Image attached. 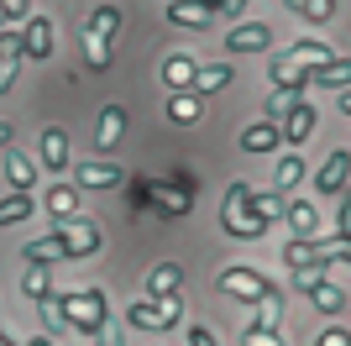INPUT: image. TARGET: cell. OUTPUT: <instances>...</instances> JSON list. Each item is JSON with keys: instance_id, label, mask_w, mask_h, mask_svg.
I'll use <instances>...</instances> for the list:
<instances>
[{"instance_id": "obj_34", "label": "cell", "mask_w": 351, "mask_h": 346, "mask_svg": "<svg viewBox=\"0 0 351 346\" xmlns=\"http://www.w3.org/2000/svg\"><path fill=\"white\" fill-rule=\"evenodd\" d=\"M283 205H289V200H283L278 189H273V194H257V189H252V210H257L267 226H273V220H283Z\"/></svg>"}, {"instance_id": "obj_6", "label": "cell", "mask_w": 351, "mask_h": 346, "mask_svg": "<svg viewBox=\"0 0 351 346\" xmlns=\"http://www.w3.org/2000/svg\"><path fill=\"white\" fill-rule=\"evenodd\" d=\"M53 236H58V246H63V262H69V257H95L100 242H105L95 220H63Z\"/></svg>"}, {"instance_id": "obj_41", "label": "cell", "mask_w": 351, "mask_h": 346, "mask_svg": "<svg viewBox=\"0 0 351 346\" xmlns=\"http://www.w3.org/2000/svg\"><path fill=\"white\" fill-rule=\"evenodd\" d=\"M89 341H95V346H126V336H121V325H116V320H105V325H100L95 336H89Z\"/></svg>"}, {"instance_id": "obj_43", "label": "cell", "mask_w": 351, "mask_h": 346, "mask_svg": "<svg viewBox=\"0 0 351 346\" xmlns=\"http://www.w3.org/2000/svg\"><path fill=\"white\" fill-rule=\"evenodd\" d=\"M315 346H351V331L346 325H325V331L315 336Z\"/></svg>"}, {"instance_id": "obj_13", "label": "cell", "mask_w": 351, "mask_h": 346, "mask_svg": "<svg viewBox=\"0 0 351 346\" xmlns=\"http://www.w3.org/2000/svg\"><path fill=\"white\" fill-rule=\"evenodd\" d=\"M283 220H289V231H293V236H304V242H309V236H320V205H315V200H289V205H283Z\"/></svg>"}, {"instance_id": "obj_2", "label": "cell", "mask_w": 351, "mask_h": 346, "mask_svg": "<svg viewBox=\"0 0 351 346\" xmlns=\"http://www.w3.org/2000/svg\"><path fill=\"white\" fill-rule=\"evenodd\" d=\"M289 278H293V288H299L320 315H341V310H346V288L330 284L325 268H299V273H289Z\"/></svg>"}, {"instance_id": "obj_27", "label": "cell", "mask_w": 351, "mask_h": 346, "mask_svg": "<svg viewBox=\"0 0 351 346\" xmlns=\"http://www.w3.org/2000/svg\"><path fill=\"white\" fill-rule=\"evenodd\" d=\"M84 32H95L100 43H110V37L121 32V5H95V11H89V27H84Z\"/></svg>"}, {"instance_id": "obj_38", "label": "cell", "mask_w": 351, "mask_h": 346, "mask_svg": "<svg viewBox=\"0 0 351 346\" xmlns=\"http://www.w3.org/2000/svg\"><path fill=\"white\" fill-rule=\"evenodd\" d=\"M299 16H304V21H315V27H325V21L336 16V0H304V5H299Z\"/></svg>"}, {"instance_id": "obj_25", "label": "cell", "mask_w": 351, "mask_h": 346, "mask_svg": "<svg viewBox=\"0 0 351 346\" xmlns=\"http://www.w3.org/2000/svg\"><path fill=\"white\" fill-rule=\"evenodd\" d=\"M231 79H236L231 63H199V73H194V89H199V95H215V89H226Z\"/></svg>"}, {"instance_id": "obj_14", "label": "cell", "mask_w": 351, "mask_h": 346, "mask_svg": "<svg viewBox=\"0 0 351 346\" xmlns=\"http://www.w3.org/2000/svg\"><path fill=\"white\" fill-rule=\"evenodd\" d=\"M278 147H283L278 121H252V126L241 131V152H278Z\"/></svg>"}, {"instance_id": "obj_10", "label": "cell", "mask_w": 351, "mask_h": 346, "mask_svg": "<svg viewBox=\"0 0 351 346\" xmlns=\"http://www.w3.org/2000/svg\"><path fill=\"white\" fill-rule=\"evenodd\" d=\"M21 53H27L32 63L53 58V21H47V16H27V21H21Z\"/></svg>"}, {"instance_id": "obj_54", "label": "cell", "mask_w": 351, "mask_h": 346, "mask_svg": "<svg viewBox=\"0 0 351 346\" xmlns=\"http://www.w3.org/2000/svg\"><path fill=\"white\" fill-rule=\"evenodd\" d=\"M0 27H5V16H0Z\"/></svg>"}, {"instance_id": "obj_26", "label": "cell", "mask_w": 351, "mask_h": 346, "mask_svg": "<svg viewBox=\"0 0 351 346\" xmlns=\"http://www.w3.org/2000/svg\"><path fill=\"white\" fill-rule=\"evenodd\" d=\"M21 257H27V268H47V262H63V246L58 236H37V242L21 246Z\"/></svg>"}, {"instance_id": "obj_15", "label": "cell", "mask_w": 351, "mask_h": 346, "mask_svg": "<svg viewBox=\"0 0 351 346\" xmlns=\"http://www.w3.org/2000/svg\"><path fill=\"white\" fill-rule=\"evenodd\" d=\"M152 210L168 216V220L189 216V210H194V189H162V184H152Z\"/></svg>"}, {"instance_id": "obj_22", "label": "cell", "mask_w": 351, "mask_h": 346, "mask_svg": "<svg viewBox=\"0 0 351 346\" xmlns=\"http://www.w3.org/2000/svg\"><path fill=\"white\" fill-rule=\"evenodd\" d=\"M199 115H205V100H199L194 89H178L173 100H168V121H173V126H194Z\"/></svg>"}, {"instance_id": "obj_11", "label": "cell", "mask_w": 351, "mask_h": 346, "mask_svg": "<svg viewBox=\"0 0 351 346\" xmlns=\"http://www.w3.org/2000/svg\"><path fill=\"white\" fill-rule=\"evenodd\" d=\"M37 158H43V168L63 173V168L73 163V152H69V131H63V126H47V131H43V142H37Z\"/></svg>"}, {"instance_id": "obj_32", "label": "cell", "mask_w": 351, "mask_h": 346, "mask_svg": "<svg viewBox=\"0 0 351 346\" xmlns=\"http://www.w3.org/2000/svg\"><path fill=\"white\" fill-rule=\"evenodd\" d=\"M37 310H43V336L53 341V336H58L63 325H69V320H63V304H58V294H47V299H37Z\"/></svg>"}, {"instance_id": "obj_20", "label": "cell", "mask_w": 351, "mask_h": 346, "mask_svg": "<svg viewBox=\"0 0 351 346\" xmlns=\"http://www.w3.org/2000/svg\"><path fill=\"white\" fill-rule=\"evenodd\" d=\"M283 58H293V63H304V69H320V63H330V43H320V37H299L293 47H283Z\"/></svg>"}, {"instance_id": "obj_12", "label": "cell", "mask_w": 351, "mask_h": 346, "mask_svg": "<svg viewBox=\"0 0 351 346\" xmlns=\"http://www.w3.org/2000/svg\"><path fill=\"white\" fill-rule=\"evenodd\" d=\"M194 73H199V58L194 53H168L162 58V84L173 89V95L178 89H194Z\"/></svg>"}, {"instance_id": "obj_23", "label": "cell", "mask_w": 351, "mask_h": 346, "mask_svg": "<svg viewBox=\"0 0 351 346\" xmlns=\"http://www.w3.org/2000/svg\"><path fill=\"white\" fill-rule=\"evenodd\" d=\"M5 178H11L16 194H32V184H37V158H27V152H11V158H5Z\"/></svg>"}, {"instance_id": "obj_35", "label": "cell", "mask_w": 351, "mask_h": 346, "mask_svg": "<svg viewBox=\"0 0 351 346\" xmlns=\"http://www.w3.org/2000/svg\"><path fill=\"white\" fill-rule=\"evenodd\" d=\"M84 63L89 69H110V43H100L95 32H84Z\"/></svg>"}, {"instance_id": "obj_28", "label": "cell", "mask_w": 351, "mask_h": 346, "mask_svg": "<svg viewBox=\"0 0 351 346\" xmlns=\"http://www.w3.org/2000/svg\"><path fill=\"white\" fill-rule=\"evenodd\" d=\"M47 210H53L58 220H73V216H79V189H73V184H53V189H47Z\"/></svg>"}, {"instance_id": "obj_50", "label": "cell", "mask_w": 351, "mask_h": 346, "mask_svg": "<svg viewBox=\"0 0 351 346\" xmlns=\"http://www.w3.org/2000/svg\"><path fill=\"white\" fill-rule=\"evenodd\" d=\"M21 346H53V341H47V336H32V341H21Z\"/></svg>"}, {"instance_id": "obj_53", "label": "cell", "mask_w": 351, "mask_h": 346, "mask_svg": "<svg viewBox=\"0 0 351 346\" xmlns=\"http://www.w3.org/2000/svg\"><path fill=\"white\" fill-rule=\"evenodd\" d=\"M289 5H293V11H299V5H304V0H289Z\"/></svg>"}, {"instance_id": "obj_31", "label": "cell", "mask_w": 351, "mask_h": 346, "mask_svg": "<svg viewBox=\"0 0 351 346\" xmlns=\"http://www.w3.org/2000/svg\"><path fill=\"white\" fill-rule=\"evenodd\" d=\"M32 216V194H5L0 200V226H21Z\"/></svg>"}, {"instance_id": "obj_7", "label": "cell", "mask_w": 351, "mask_h": 346, "mask_svg": "<svg viewBox=\"0 0 351 346\" xmlns=\"http://www.w3.org/2000/svg\"><path fill=\"white\" fill-rule=\"evenodd\" d=\"M304 84H315V69L304 63H293V58H273V69H267V89L273 95H304Z\"/></svg>"}, {"instance_id": "obj_39", "label": "cell", "mask_w": 351, "mask_h": 346, "mask_svg": "<svg viewBox=\"0 0 351 346\" xmlns=\"http://www.w3.org/2000/svg\"><path fill=\"white\" fill-rule=\"evenodd\" d=\"M21 58V27H0V63Z\"/></svg>"}, {"instance_id": "obj_19", "label": "cell", "mask_w": 351, "mask_h": 346, "mask_svg": "<svg viewBox=\"0 0 351 346\" xmlns=\"http://www.w3.org/2000/svg\"><path fill=\"white\" fill-rule=\"evenodd\" d=\"M283 262H289V273H299V268H320V236H289V246H283Z\"/></svg>"}, {"instance_id": "obj_42", "label": "cell", "mask_w": 351, "mask_h": 346, "mask_svg": "<svg viewBox=\"0 0 351 346\" xmlns=\"http://www.w3.org/2000/svg\"><path fill=\"white\" fill-rule=\"evenodd\" d=\"M336 236L351 242V189H341V216H336Z\"/></svg>"}, {"instance_id": "obj_18", "label": "cell", "mask_w": 351, "mask_h": 346, "mask_svg": "<svg viewBox=\"0 0 351 346\" xmlns=\"http://www.w3.org/2000/svg\"><path fill=\"white\" fill-rule=\"evenodd\" d=\"M178 288H184V268H178V262H158V268L147 273V299H168Z\"/></svg>"}, {"instance_id": "obj_51", "label": "cell", "mask_w": 351, "mask_h": 346, "mask_svg": "<svg viewBox=\"0 0 351 346\" xmlns=\"http://www.w3.org/2000/svg\"><path fill=\"white\" fill-rule=\"evenodd\" d=\"M341 111H346V115H351V89H346V95H341Z\"/></svg>"}, {"instance_id": "obj_48", "label": "cell", "mask_w": 351, "mask_h": 346, "mask_svg": "<svg viewBox=\"0 0 351 346\" xmlns=\"http://www.w3.org/2000/svg\"><path fill=\"white\" fill-rule=\"evenodd\" d=\"M220 11H226V16H241V11H247V0H220Z\"/></svg>"}, {"instance_id": "obj_40", "label": "cell", "mask_w": 351, "mask_h": 346, "mask_svg": "<svg viewBox=\"0 0 351 346\" xmlns=\"http://www.w3.org/2000/svg\"><path fill=\"white\" fill-rule=\"evenodd\" d=\"M152 304H158V315H162V331L184 320V299H178V294H168V299H152Z\"/></svg>"}, {"instance_id": "obj_8", "label": "cell", "mask_w": 351, "mask_h": 346, "mask_svg": "<svg viewBox=\"0 0 351 346\" xmlns=\"http://www.w3.org/2000/svg\"><path fill=\"white\" fill-rule=\"evenodd\" d=\"M346 184H351V147H336V152L315 168V194H341Z\"/></svg>"}, {"instance_id": "obj_55", "label": "cell", "mask_w": 351, "mask_h": 346, "mask_svg": "<svg viewBox=\"0 0 351 346\" xmlns=\"http://www.w3.org/2000/svg\"><path fill=\"white\" fill-rule=\"evenodd\" d=\"M168 5H173V0H168Z\"/></svg>"}, {"instance_id": "obj_46", "label": "cell", "mask_w": 351, "mask_h": 346, "mask_svg": "<svg viewBox=\"0 0 351 346\" xmlns=\"http://www.w3.org/2000/svg\"><path fill=\"white\" fill-rule=\"evenodd\" d=\"M189 346H220V341L210 336V325H189Z\"/></svg>"}, {"instance_id": "obj_17", "label": "cell", "mask_w": 351, "mask_h": 346, "mask_svg": "<svg viewBox=\"0 0 351 346\" xmlns=\"http://www.w3.org/2000/svg\"><path fill=\"white\" fill-rule=\"evenodd\" d=\"M121 184V168L110 158H89L79 163V189H116Z\"/></svg>"}, {"instance_id": "obj_5", "label": "cell", "mask_w": 351, "mask_h": 346, "mask_svg": "<svg viewBox=\"0 0 351 346\" xmlns=\"http://www.w3.org/2000/svg\"><path fill=\"white\" fill-rule=\"evenodd\" d=\"M315 100H304V95H293L289 111L278 115V131H283V147H304L309 137H315Z\"/></svg>"}, {"instance_id": "obj_16", "label": "cell", "mask_w": 351, "mask_h": 346, "mask_svg": "<svg viewBox=\"0 0 351 346\" xmlns=\"http://www.w3.org/2000/svg\"><path fill=\"white\" fill-rule=\"evenodd\" d=\"M121 137H126V111H121V105H105L100 121H95V147H100V152H110Z\"/></svg>"}, {"instance_id": "obj_3", "label": "cell", "mask_w": 351, "mask_h": 346, "mask_svg": "<svg viewBox=\"0 0 351 346\" xmlns=\"http://www.w3.org/2000/svg\"><path fill=\"white\" fill-rule=\"evenodd\" d=\"M220 294L247 299V304H263L267 294H273V284H267L257 268H247V262H231V268H220Z\"/></svg>"}, {"instance_id": "obj_33", "label": "cell", "mask_w": 351, "mask_h": 346, "mask_svg": "<svg viewBox=\"0 0 351 346\" xmlns=\"http://www.w3.org/2000/svg\"><path fill=\"white\" fill-rule=\"evenodd\" d=\"M126 320H132L136 331H162V315H158V304H152V299H136L132 310H126Z\"/></svg>"}, {"instance_id": "obj_52", "label": "cell", "mask_w": 351, "mask_h": 346, "mask_svg": "<svg viewBox=\"0 0 351 346\" xmlns=\"http://www.w3.org/2000/svg\"><path fill=\"white\" fill-rule=\"evenodd\" d=\"M0 346H21V341H11V336H5V331H0Z\"/></svg>"}, {"instance_id": "obj_45", "label": "cell", "mask_w": 351, "mask_h": 346, "mask_svg": "<svg viewBox=\"0 0 351 346\" xmlns=\"http://www.w3.org/2000/svg\"><path fill=\"white\" fill-rule=\"evenodd\" d=\"M16 69H21V58L0 63V95H11V89H16Z\"/></svg>"}, {"instance_id": "obj_36", "label": "cell", "mask_w": 351, "mask_h": 346, "mask_svg": "<svg viewBox=\"0 0 351 346\" xmlns=\"http://www.w3.org/2000/svg\"><path fill=\"white\" fill-rule=\"evenodd\" d=\"M241 346H283V336H278V331H267V325H257V320H247Z\"/></svg>"}, {"instance_id": "obj_29", "label": "cell", "mask_w": 351, "mask_h": 346, "mask_svg": "<svg viewBox=\"0 0 351 346\" xmlns=\"http://www.w3.org/2000/svg\"><path fill=\"white\" fill-rule=\"evenodd\" d=\"M168 21H173V27H210V11L205 5H194V0H173V5H168Z\"/></svg>"}, {"instance_id": "obj_37", "label": "cell", "mask_w": 351, "mask_h": 346, "mask_svg": "<svg viewBox=\"0 0 351 346\" xmlns=\"http://www.w3.org/2000/svg\"><path fill=\"white\" fill-rule=\"evenodd\" d=\"M278 320H283V299H278V288L267 294L263 304H257V325H267V331H278Z\"/></svg>"}, {"instance_id": "obj_9", "label": "cell", "mask_w": 351, "mask_h": 346, "mask_svg": "<svg viewBox=\"0 0 351 346\" xmlns=\"http://www.w3.org/2000/svg\"><path fill=\"white\" fill-rule=\"evenodd\" d=\"M273 47V21H241L226 32V53H267Z\"/></svg>"}, {"instance_id": "obj_21", "label": "cell", "mask_w": 351, "mask_h": 346, "mask_svg": "<svg viewBox=\"0 0 351 346\" xmlns=\"http://www.w3.org/2000/svg\"><path fill=\"white\" fill-rule=\"evenodd\" d=\"M304 158H299V152H283L278 163H273V189H278V194H289V189H299L304 184Z\"/></svg>"}, {"instance_id": "obj_49", "label": "cell", "mask_w": 351, "mask_h": 346, "mask_svg": "<svg viewBox=\"0 0 351 346\" xmlns=\"http://www.w3.org/2000/svg\"><path fill=\"white\" fill-rule=\"evenodd\" d=\"M11 147V121H0V152Z\"/></svg>"}, {"instance_id": "obj_47", "label": "cell", "mask_w": 351, "mask_h": 346, "mask_svg": "<svg viewBox=\"0 0 351 346\" xmlns=\"http://www.w3.org/2000/svg\"><path fill=\"white\" fill-rule=\"evenodd\" d=\"M226 200H252V184L247 178H231V184H226Z\"/></svg>"}, {"instance_id": "obj_1", "label": "cell", "mask_w": 351, "mask_h": 346, "mask_svg": "<svg viewBox=\"0 0 351 346\" xmlns=\"http://www.w3.org/2000/svg\"><path fill=\"white\" fill-rule=\"evenodd\" d=\"M58 304H63V320L73 331L95 336L110 320V304H105V288L100 284H84V288H58Z\"/></svg>"}, {"instance_id": "obj_4", "label": "cell", "mask_w": 351, "mask_h": 346, "mask_svg": "<svg viewBox=\"0 0 351 346\" xmlns=\"http://www.w3.org/2000/svg\"><path fill=\"white\" fill-rule=\"evenodd\" d=\"M220 226H226V236H236V242H257L267 231V220L252 210V200H220Z\"/></svg>"}, {"instance_id": "obj_30", "label": "cell", "mask_w": 351, "mask_h": 346, "mask_svg": "<svg viewBox=\"0 0 351 346\" xmlns=\"http://www.w3.org/2000/svg\"><path fill=\"white\" fill-rule=\"evenodd\" d=\"M21 294H27V299H47V294H58V284H53L47 268H27V273H21Z\"/></svg>"}, {"instance_id": "obj_44", "label": "cell", "mask_w": 351, "mask_h": 346, "mask_svg": "<svg viewBox=\"0 0 351 346\" xmlns=\"http://www.w3.org/2000/svg\"><path fill=\"white\" fill-rule=\"evenodd\" d=\"M132 210H152V184H147V178L132 184Z\"/></svg>"}, {"instance_id": "obj_24", "label": "cell", "mask_w": 351, "mask_h": 346, "mask_svg": "<svg viewBox=\"0 0 351 346\" xmlns=\"http://www.w3.org/2000/svg\"><path fill=\"white\" fill-rule=\"evenodd\" d=\"M315 84L346 95V89H351V58H330V63H320V69H315Z\"/></svg>"}]
</instances>
